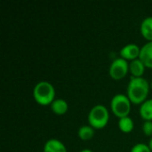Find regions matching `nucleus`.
I'll list each match as a JSON object with an SVG mask.
<instances>
[{"instance_id":"obj_1","label":"nucleus","mask_w":152,"mask_h":152,"mask_svg":"<svg viewBox=\"0 0 152 152\" xmlns=\"http://www.w3.org/2000/svg\"><path fill=\"white\" fill-rule=\"evenodd\" d=\"M151 90V84L142 77H132L129 80L126 95L133 104L142 105L148 99Z\"/></svg>"},{"instance_id":"obj_2","label":"nucleus","mask_w":152,"mask_h":152,"mask_svg":"<svg viewBox=\"0 0 152 152\" xmlns=\"http://www.w3.org/2000/svg\"><path fill=\"white\" fill-rule=\"evenodd\" d=\"M33 98L42 106L51 105L55 98L54 86L48 81H40L33 88Z\"/></svg>"},{"instance_id":"obj_3","label":"nucleus","mask_w":152,"mask_h":152,"mask_svg":"<svg viewBox=\"0 0 152 152\" xmlns=\"http://www.w3.org/2000/svg\"><path fill=\"white\" fill-rule=\"evenodd\" d=\"M88 123L94 130L104 128L110 120V112L102 104L94 106L88 113Z\"/></svg>"},{"instance_id":"obj_4","label":"nucleus","mask_w":152,"mask_h":152,"mask_svg":"<svg viewBox=\"0 0 152 152\" xmlns=\"http://www.w3.org/2000/svg\"><path fill=\"white\" fill-rule=\"evenodd\" d=\"M132 102L126 94H118L113 96L110 101V109L112 113L119 118L129 116L131 112Z\"/></svg>"},{"instance_id":"obj_5","label":"nucleus","mask_w":152,"mask_h":152,"mask_svg":"<svg viewBox=\"0 0 152 152\" xmlns=\"http://www.w3.org/2000/svg\"><path fill=\"white\" fill-rule=\"evenodd\" d=\"M128 72H129V62L122 59L121 57L115 59L111 62L109 69V74L110 77L113 80H117V81L123 79L127 75Z\"/></svg>"},{"instance_id":"obj_6","label":"nucleus","mask_w":152,"mask_h":152,"mask_svg":"<svg viewBox=\"0 0 152 152\" xmlns=\"http://www.w3.org/2000/svg\"><path fill=\"white\" fill-rule=\"evenodd\" d=\"M141 53V48L135 44H128L123 46L119 52L120 57L127 61H132L136 59H139Z\"/></svg>"},{"instance_id":"obj_7","label":"nucleus","mask_w":152,"mask_h":152,"mask_svg":"<svg viewBox=\"0 0 152 152\" xmlns=\"http://www.w3.org/2000/svg\"><path fill=\"white\" fill-rule=\"evenodd\" d=\"M139 59L143 62L146 68L152 69V42H148L141 47Z\"/></svg>"},{"instance_id":"obj_8","label":"nucleus","mask_w":152,"mask_h":152,"mask_svg":"<svg viewBox=\"0 0 152 152\" xmlns=\"http://www.w3.org/2000/svg\"><path fill=\"white\" fill-rule=\"evenodd\" d=\"M44 152H68L62 142L57 139H50L44 145Z\"/></svg>"},{"instance_id":"obj_9","label":"nucleus","mask_w":152,"mask_h":152,"mask_svg":"<svg viewBox=\"0 0 152 152\" xmlns=\"http://www.w3.org/2000/svg\"><path fill=\"white\" fill-rule=\"evenodd\" d=\"M145 69V65L140 59L129 62V72L132 75V77H142Z\"/></svg>"},{"instance_id":"obj_10","label":"nucleus","mask_w":152,"mask_h":152,"mask_svg":"<svg viewBox=\"0 0 152 152\" xmlns=\"http://www.w3.org/2000/svg\"><path fill=\"white\" fill-rule=\"evenodd\" d=\"M50 107H51L52 111L55 115H58V116H62V115L66 114L69 110V105H68L67 102L61 98L55 99L52 102Z\"/></svg>"},{"instance_id":"obj_11","label":"nucleus","mask_w":152,"mask_h":152,"mask_svg":"<svg viewBox=\"0 0 152 152\" xmlns=\"http://www.w3.org/2000/svg\"><path fill=\"white\" fill-rule=\"evenodd\" d=\"M140 31L142 36L148 40V42H152V16L145 18L142 21Z\"/></svg>"},{"instance_id":"obj_12","label":"nucleus","mask_w":152,"mask_h":152,"mask_svg":"<svg viewBox=\"0 0 152 152\" xmlns=\"http://www.w3.org/2000/svg\"><path fill=\"white\" fill-rule=\"evenodd\" d=\"M139 113L145 121H152V99H148L140 106Z\"/></svg>"},{"instance_id":"obj_13","label":"nucleus","mask_w":152,"mask_h":152,"mask_svg":"<svg viewBox=\"0 0 152 152\" xmlns=\"http://www.w3.org/2000/svg\"><path fill=\"white\" fill-rule=\"evenodd\" d=\"M118 126V128L121 132H123L125 134H129L134 128V122L132 118L127 116V117L119 118Z\"/></svg>"},{"instance_id":"obj_14","label":"nucleus","mask_w":152,"mask_h":152,"mask_svg":"<svg viewBox=\"0 0 152 152\" xmlns=\"http://www.w3.org/2000/svg\"><path fill=\"white\" fill-rule=\"evenodd\" d=\"M77 135L82 141H89L94 135V129L91 126H82L77 131Z\"/></svg>"},{"instance_id":"obj_15","label":"nucleus","mask_w":152,"mask_h":152,"mask_svg":"<svg viewBox=\"0 0 152 152\" xmlns=\"http://www.w3.org/2000/svg\"><path fill=\"white\" fill-rule=\"evenodd\" d=\"M131 152H152L148 144L145 143H137L133 146Z\"/></svg>"},{"instance_id":"obj_16","label":"nucleus","mask_w":152,"mask_h":152,"mask_svg":"<svg viewBox=\"0 0 152 152\" xmlns=\"http://www.w3.org/2000/svg\"><path fill=\"white\" fill-rule=\"evenodd\" d=\"M142 132L146 136L152 137V121H144L142 124Z\"/></svg>"},{"instance_id":"obj_17","label":"nucleus","mask_w":152,"mask_h":152,"mask_svg":"<svg viewBox=\"0 0 152 152\" xmlns=\"http://www.w3.org/2000/svg\"><path fill=\"white\" fill-rule=\"evenodd\" d=\"M148 146L150 147V149L151 150V151H152V137H151V139H150V141H149Z\"/></svg>"},{"instance_id":"obj_18","label":"nucleus","mask_w":152,"mask_h":152,"mask_svg":"<svg viewBox=\"0 0 152 152\" xmlns=\"http://www.w3.org/2000/svg\"><path fill=\"white\" fill-rule=\"evenodd\" d=\"M79 152H93V151H91L90 149H84V150H82L81 151Z\"/></svg>"},{"instance_id":"obj_19","label":"nucleus","mask_w":152,"mask_h":152,"mask_svg":"<svg viewBox=\"0 0 152 152\" xmlns=\"http://www.w3.org/2000/svg\"><path fill=\"white\" fill-rule=\"evenodd\" d=\"M151 90H152V81L151 82Z\"/></svg>"}]
</instances>
